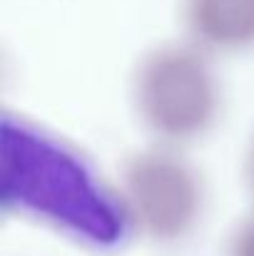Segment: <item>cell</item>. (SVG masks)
I'll list each match as a JSON object with an SVG mask.
<instances>
[{
	"label": "cell",
	"mask_w": 254,
	"mask_h": 256,
	"mask_svg": "<svg viewBox=\"0 0 254 256\" xmlns=\"http://www.w3.org/2000/svg\"><path fill=\"white\" fill-rule=\"evenodd\" d=\"M120 206L135 229L172 239L184 234L204 206V186L194 167L172 147L160 144L125 162Z\"/></svg>",
	"instance_id": "7a4b0ae2"
},
{
	"label": "cell",
	"mask_w": 254,
	"mask_h": 256,
	"mask_svg": "<svg viewBox=\"0 0 254 256\" xmlns=\"http://www.w3.org/2000/svg\"><path fill=\"white\" fill-rule=\"evenodd\" d=\"M182 22L204 52L254 48V0H182Z\"/></svg>",
	"instance_id": "3957f363"
},
{
	"label": "cell",
	"mask_w": 254,
	"mask_h": 256,
	"mask_svg": "<svg viewBox=\"0 0 254 256\" xmlns=\"http://www.w3.org/2000/svg\"><path fill=\"white\" fill-rule=\"evenodd\" d=\"M247 176H249V184L254 189V142H252V150H249V157H247Z\"/></svg>",
	"instance_id": "5b68a950"
},
{
	"label": "cell",
	"mask_w": 254,
	"mask_h": 256,
	"mask_svg": "<svg viewBox=\"0 0 254 256\" xmlns=\"http://www.w3.org/2000/svg\"><path fill=\"white\" fill-rule=\"evenodd\" d=\"M237 252H239V256H254V216L244 224V229L239 232Z\"/></svg>",
	"instance_id": "277c9868"
},
{
	"label": "cell",
	"mask_w": 254,
	"mask_h": 256,
	"mask_svg": "<svg viewBox=\"0 0 254 256\" xmlns=\"http://www.w3.org/2000/svg\"><path fill=\"white\" fill-rule=\"evenodd\" d=\"M132 102L142 124L162 144L202 137L219 112V87L204 50L192 42L150 50L135 70Z\"/></svg>",
	"instance_id": "6da1fadb"
}]
</instances>
